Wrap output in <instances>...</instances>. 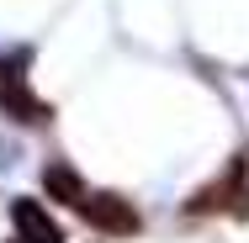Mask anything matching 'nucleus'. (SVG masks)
<instances>
[{
  "mask_svg": "<svg viewBox=\"0 0 249 243\" xmlns=\"http://www.w3.org/2000/svg\"><path fill=\"white\" fill-rule=\"evenodd\" d=\"M85 222H90L96 233H111V238H127V233L143 227L138 206H133L127 195H117V191H96L90 195V201H85Z\"/></svg>",
  "mask_w": 249,
  "mask_h": 243,
  "instance_id": "obj_1",
  "label": "nucleus"
},
{
  "mask_svg": "<svg viewBox=\"0 0 249 243\" xmlns=\"http://www.w3.org/2000/svg\"><path fill=\"white\" fill-rule=\"evenodd\" d=\"M21 69H27V53H16V64H11V69H0V106H5L16 122H48L53 111L27 90V74H21Z\"/></svg>",
  "mask_w": 249,
  "mask_h": 243,
  "instance_id": "obj_2",
  "label": "nucleus"
},
{
  "mask_svg": "<svg viewBox=\"0 0 249 243\" xmlns=\"http://www.w3.org/2000/svg\"><path fill=\"white\" fill-rule=\"evenodd\" d=\"M11 222H16V243H64V227L48 217L43 201H11Z\"/></svg>",
  "mask_w": 249,
  "mask_h": 243,
  "instance_id": "obj_3",
  "label": "nucleus"
},
{
  "mask_svg": "<svg viewBox=\"0 0 249 243\" xmlns=\"http://www.w3.org/2000/svg\"><path fill=\"white\" fill-rule=\"evenodd\" d=\"M43 191H48V201H64V206H80L85 211V201H90V191H85V180L69 169V164H48L43 169Z\"/></svg>",
  "mask_w": 249,
  "mask_h": 243,
  "instance_id": "obj_4",
  "label": "nucleus"
},
{
  "mask_svg": "<svg viewBox=\"0 0 249 243\" xmlns=\"http://www.w3.org/2000/svg\"><path fill=\"white\" fill-rule=\"evenodd\" d=\"M239 180H244V159H233V169H228L217 185H207L201 195H191V211L201 217V211H217V206H228V195L239 191Z\"/></svg>",
  "mask_w": 249,
  "mask_h": 243,
  "instance_id": "obj_5",
  "label": "nucleus"
}]
</instances>
